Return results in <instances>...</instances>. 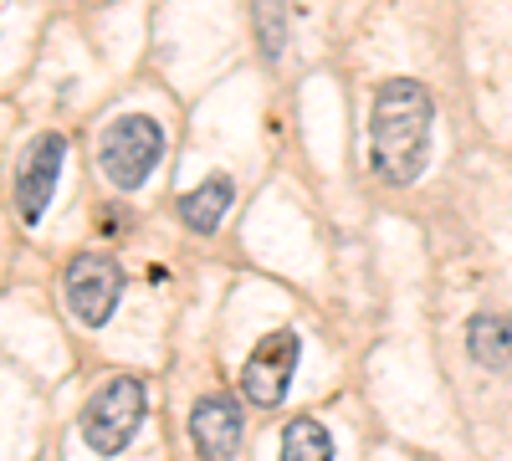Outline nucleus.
Returning a JSON list of instances; mask_svg holds the SVG:
<instances>
[{
    "mask_svg": "<svg viewBox=\"0 0 512 461\" xmlns=\"http://www.w3.org/2000/svg\"><path fill=\"white\" fill-rule=\"evenodd\" d=\"M144 426V385L134 374H113V380L82 405V441L98 456H118Z\"/></svg>",
    "mask_w": 512,
    "mask_h": 461,
    "instance_id": "f03ea898",
    "label": "nucleus"
},
{
    "mask_svg": "<svg viewBox=\"0 0 512 461\" xmlns=\"http://www.w3.org/2000/svg\"><path fill=\"white\" fill-rule=\"evenodd\" d=\"M431 154V93L410 77H395L369 108V170L384 185H415Z\"/></svg>",
    "mask_w": 512,
    "mask_h": 461,
    "instance_id": "f257e3e1",
    "label": "nucleus"
},
{
    "mask_svg": "<svg viewBox=\"0 0 512 461\" xmlns=\"http://www.w3.org/2000/svg\"><path fill=\"white\" fill-rule=\"evenodd\" d=\"M241 405L231 395H200L190 410V441L200 461H231L241 451Z\"/></svg>",
    "mask_w": 512,
    "mask_h": 461,
    "instance_id": "0eeeda50",
    "label": "nucleus"
},
{
    "mask_svg": "<svg viewBox=\"0 0 512 461\" xmlns=\"http://www.w3.org/2000/svg\"><path fill=\"white\" fill-rule=\"evenodd\" d=\"M231 200H236L231 180H226V175H210L205 185H195V190L180 195V221H185L190 231L210 236V231H221V221H226V211H231Z\"/></svg>",
    "mask_w": 512,
    "mask_h": 461,
    "instance_id": "6e6552de",
    "label": "nucleus"
},
{
    "mask_svg": "<svg viewBox=\"0 0 512 461\" xmlns=\"http://www.w3.org/2000/svg\"><path fill=\"white\" fill-rule=\"evenodd\" d=\"M159 159H164V129H159L154 118L128 113V118H113L108 129H103L98 164H103L108 185H118V190H139V185L154 175V164H159Z\"/></svg>",
    "mask_w": 512,
    "mask_h": 461,
    "instance_id": "7ed1b4c3",
    "label": "nucleus"
},
{
    "mask_svg": "<svg viewBox=\"0 0 512 461\" xmlns=\"http://www.w3.org/2000/svg\"><path fill=\"white\" fill-rule=\"evenodd\" d=\"M297 354H303V339H297L292 328L267 333V339L251 349L246 369H241L246 400H251V405H267V410L282 405V395H287V385H292V369H297Z\"/></svg>",
    "mask_w": 512,
    "mask_h": 461,
    "instance_id": "39448f33",
    "label": "nucleus"
},
{
    "mask_svg": "<svg viewBox=\"0 0 512 461\" xmlns=\"http://www.w3.org/2000/svg\"><path fill=\"white\" fill-rule=\"evenodd\" d=\"M328 456H333V436H328L323 421H313V415L287 421L282 446H277V461H328Z\"/></svg>",
    "mask_w": 512,
    "mask_h": 461,
    "instance_id": "9d476101",
    "label": "nucleus"
},
{
    "mask_svg": "<svg viewBox=\"0 0 512 461\" xmlns=\"http://www.w3.org/2000/svg\"><path fill=\"white\" fill-rule=\"evenodd\" d=\"M466 354L482 369H507L512 364V318L502 313H477L466 323Z\"/></svg>",
    "mask_w": 512,
    "mask_h": 461,
    "instance_id": "1a4fd4ad",
    "label": "nucleus"
},
{
    "mask_svg": "<svg viewBox=\"0 0 512 461\" xmlns=\"http://www.w3.org/2000/svg\"><path fill=\"white\" fill-rule=\"evenodd\" d=\"M62 292H67V308L82 328H103L123 298V267L108 251H82V257L67 262Z\"/></svg>",
    "mask_w": 512,
    "mask_h": 461,
    "instance_id": "20e7f679",
    "label": "nucleus"
},
{
    "mask_svg": "<svg viewBox=\"0 0 512 461\" xmlns=\"http://www.w3.org/2000/svg\"><path fill=\"white\" fill-rule=\"evenodd\" d=\"M62 164H67V139L62 134H41L26 144L21 154V170H16V211L26 226H36L47 216V205L57 195V180H62Z\"/></svg>",
    "mask_w": 512,
    "mask_h": 461,
    "instance_id": "423d86ee",
    "label": "nucleus"
}]
</instances>
